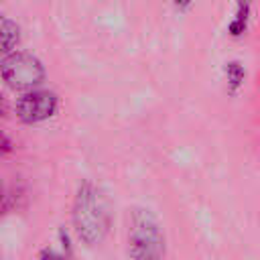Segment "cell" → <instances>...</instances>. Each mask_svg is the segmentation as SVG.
<instances>
[{
  "label": "cell",
  "instance_id": "cell-1",
  "mask_svg": "<svg viewBox=\"0 0 260 260\" xmlns=\"http://www.w3.org/2000/svg\"><path fill=\"white\" fill-rule=\"evenodd\" d=\"M73 225L81 242L93 246L110 230V205L100 187L85 181L79 185L73 201Z\"/></svg>",
  "mask_w": 260,
  "mask_h": 260
},
{
  "label": "cell",
  "instance_id": "cell-2",
  "mask_svg": "<svg viewBox=\"0 0 260 260\" xmlns=\"http://www.w3.org/2000/svg\"><path fill=\"white\" fill-rule=\"evenodd\" d=\"M128 256L132 260H162L165 236L148 209H134L128 223Z\"/></svg>",
  "mask_w": 260,
  "mask_h": 260
},
{
  "label": "cell",
  "instance_id": "cell-3",
  "mask_svg": "<svg viewBox=\"0 0 260 260\" xmlns=\"http://www.w3.org/2000/svg\"><path fill=\"white\" fill-rule=\"evenodd\" d=\"M2 79L8 87L18 91H30L45 79L43 63L28 53H12L2 61Z\"/></svg>",
  "mask_w": 260,
  "mask_h": 260
},
{
  "label": "cell",
  "instance_id": "cell-4",
  "mask_svg": "<svg viewBox=\"0 0 260 260\" xmlns=\"http://www.w3.org/2000/svg\"><path fill=\"white\" fill-rule=\"evenodd\" d=\"M59 100L53 91L45 89H30L16 102V116L26 124H37L47 118H51L57 112Z\"/></svg>",
  "mask_w": 260,
  "mask_h": 260
},
{
  "label": "cell",
  "instance_id": "cell-5",
  "mask_svg": "<svg viewBox=\"0 0 260 260\" xmlns=\"http://www.w3.org/2000/svg\"><path fill=\"white\" fill-rule=\"evenodd\" d=\"M252 16V0H236V8H234V16L228 22V32L234 39H240L246 35L248 30V22Z\"/></svg>",
  "mask_w": 260,
  "mask_h": 260
},
{
  "label": "cell",
  "instance_id": "cell-6",
  "mask_svg": "<svg viewBox=\"0 0 260 260\" xmlns=\"http://www.w3.org/2000/svg\"><path fill=\"white\" fill-rule=\"evenodd\" d=\"M223 73H225V79H228V91L230 93H236L244 79H246V69L242 67L240 61H228L225 67H223Z\"/></svg>",
  "mask_w": 260,
  "mask_h": 260
},
{
  "label": "cell",
  "instance_id": "cell-7",
  "mask_svg": "<svg viewBox=\"0 0 260 260\" xmlns=\"http://www.w3.org/2000/svg\"><path fill=\"white\" fill-rule=\"evenodd\" d=\"M16 43H18V24L12 22L10 18H4L2 20V45H4V51L10 53Z\"/></svg>",
  "mask_w": 260,
  "mask_h": 260
},
{
  "label": "cell",
  "instance_id": "cell-8",
  "mask_svg": "<svg viewBox=\"0 0 260 260\" xmlns=\"http://www.w3.org/2000/svg\"><path fill=\"white\" fill-rule=\"evenodd\" d=\"M41 260H63L61 256H57L53 250H45L43 254H41Z\"/></svg>",
  "mask_w": 260,
  "mask_h": 260
},
{
  "label": "cell",
  "instance_id": "cell-9",
  "mask_svg": "<svg viewBox=\"0 0 260 260\" xmlns=\"http://www.w3.org/2000/svg\"><path fill=\"white\" fill-rule=\"evenodd\" d=\"M191 2H193V0H173V4H175L179 10H185V8H189V6H191Z\"/></svg>",
  "mask_w": 260,
  "mask_h": 260
}]
</instances>
